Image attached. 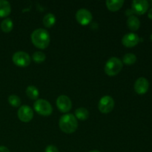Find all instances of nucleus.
I'll return each mask as SVG.
<instances>
[{"label":"nucleus","mask_w":152,"mask_h":152,"mask_svg":"<svg viewBox=\"0 0 152 152\" xmlns=\"http://www.w3.org/2000/svg\"><path fill=\"white\" fill-rule=\"evenodd\" d=\"M32 43L39 49H45L50 44V34L43 28H38L33 31L31 36Z\"/></svg>","instance_id":"nucleus-1"},{"label":"nucleus","mask_w":152,"mask_h":152,"mask_svg":"<svg viewBox=\"0 0 152 152\" xmlns=\"http://www.w3.org/2000/svg\"><path fill=\"white\" fill-rule=\"evenodd\" d=\"M59 126L61 130L66 134H72L78 128V122L74 114H66L61 117L59 121Z\"/></svg>","instance_id":"nucleus-2"},{"label":"nucleus","mask_w":152,"mask_h":152,"mask_svg":"<svg viewBox=\"0 0 152 152\" xmlns=\"http://www.w3.org/2000/svg\"><path fill=\"white\" fill-rule=\"evenodd\" d=\"M123 63L121 59L117 57H111L107 61L105 65V73L110 77H113L121 71L123 69Z\"/></svg>","instance_id":"nucleus-3"},{"label":"nucleus","mask_w":152,"mask_h":152,"mask_svg":"<svg viewBox=\"0 0 152 152\" xmlns=\"http://www.w3.org/2000/svg\"><path fill=\"white\" fill-rule=\"evenodd\" d=\"M34 110L42 116H50L53 112V108L48 101L44 99H39L34 103Z\"/></svg>","instance_id":"nucleus-4"},{"label":"nucleus","mask_w":152,"mask_h":152,"mask_svg":"<svg viewBox=\"0 0 152 152\" xmlns=\"http://www.w3.org/2000/svg\"><path fill=\"white\" fill-rule=\"evenodd\" d=\"M13 63L19 67L25 68V67L28 66L31 64V59L28 53L24 51H17L13 55Z\"/></svg>","instance_id":"nucleus-5"},{"label":"nucleus","mask_w":152,"mask_h":152,"mask_svg":"<svg viewBox=\"0 0 152 152\" xmlns=\"http://www.w3.org/2000/svg\"><path fill=\"white\" fill-rule=\"evenodd\" d=\"M114 107V101L111 96H104L99 100L98 108L102 114H108L113 110Z\"/></svg>","instance_id":"nucleus-6"},{"label":"nucleus","mask_w":152,"mask_h":152,"mask_svg":"<svg viewBox=\"0 0 152 152\" xmlns=\"http://www.w3.org/2000/svg\"><path fill=\"white\" fill-rule=\"evenodd\" d=\"M93 16L88 10L80 9L76 13V19L81 25H88L91 22Z\"/></svg>","instance_id":"nucleus-7"},{"label":"nucleus","mask_w":152,"mask_h":152,"mask_svg":"<svg viewBox=\"0 0 152 152\" xmlns=\"http://www.w3.org/2000/svg\"><path fill=\"white\" fill-rule=\"evenodd\" d=\"M57 108L62 113H68L72 108L71 99L66 95H60L56 99Z\"/></svg>","instance_id":"nucleus-8"},{"label":"nucleus","mask_w":152,"mask_h":152,"mask_svg":"<svg viewBox=\"0 0 152 152\" xmlns=\"http://www.w3.org/2000/svg\"><path fill=\"white\" fill-rule=\"evenodd\" d=\"M18 117L23 123H28L34 117V111L28 105H22L18 110Z\"/></svg>","instance_id":"nucleus-9"},{"label":"nucleus","mask_w":152,"mask_h":152,"mask_svg":"<svg viewBox=\"0 0 152 152\" xmlns=\"http://www.w3.org/2000/svg\"><path fill=\"white\" fill-rule=\"evenodd\" d=\"M132 11L137 15L145 13L149 7V3L146 0H134L132 1Z\"/></svg>","instance_id":"nucleus-10"},{"label":"nucleus","mask_w":152,"mask_h":152,"mask_svg":"<svg viewBox=\"0 0 152 152\" xmlns=\"http://www.w3.org/2000/svg\"><path fill=\"white\" fill-rule=\"evenodd\" d=\"M134 91L140 95L145 94L149 88V83L145 77H140L134 83Z\"/></svg>","instance_id":"nucleus-11"},{"label":"nucleus","mask_w":152,"mask_h":152,"mask_svg":"<svg viewBox=\"0 0 152 152\" xmlns=\"http://www.w3.org/2000/svg\"><path fill=\"white\" fill-rule=\"evenodd\" d=\"M140 38L134 33H129L122 38V44L127 48H133L139 43Z\"/></svg>","instance_id":"nucleus-12"},{"label":"nucleus","mask_w":152,"mask_h":152,"mask_svg":"<svg viewBox=\"0 0 152 152\" xmlns=\"http://www.w3.org/2000/svg\"><path fill=\"white\" fill-rule=\"evenodd\" d=\"M11 12V6L7 1L0 0V18L7 17Z\"/></svg>","instance_id":"nucleus-13"},{"label":"nucleus","mask_w":152,"mask_h":152,"mask_svg":"<svg viewBox=\"0 0 152 152\" xmlns=\"http://www.w3.org/2000/svg\"><path fill=\"white\" fill-rule=\"evenodd\" d=\"M124 4L123 0H108L106 1V6L108 10L112 12L117 11L123 7Z\"/></svg>","instance_id":"nucleus-14"},{"label":"nucleus","mask_w":152,"mask_h":152,"mask_svg":"<svg viewBox=\"0 0 152 152\" xmlns=\"http://www.w3.org/2000/svg\"><path fill=\"white\" fill-rule=\"evenodd\" d=\"M127 25L132 31H137L140 26V22L137 16L132 15V16H129V19H128Z\"/></svg>","instance_id":"nucleus-15"},{"label":"nucleus","mask_w":152,"mask_h":152,"mask_svg":"<svg viewBox=\"0 0 152 152\" xmlns=\"http://www.w3.org/2000/svg\"><path fill=\"white\" fill-rule=\"evenodd\" d=\"M75 117L77 118V120H86L89 117V111H88V109H86V108H83V107H80L78 108L75 111Z\"/></svg>","instance_id":"nucleus-16"},{"label":"nucleus","mask_w":152,"mask_h":152,"mask_svg":"<svg viewBox=\"0 0 152 152\" xmlns=\"http://www.w3.org/2000/svg\"><path fill=\"white\" fill-rule=\"evenodd\" d=\"M26 94L31 99L36 100L39 97V91L38 88L37 87H35L34 86H30L27 88Z\"/></svg>","instance_id":"nucleus-17"},{"label":"nucleus","mask_w":152,"mask_h":152,"mask_svg":"<svg viewBox=\"0 0 152 152\" xmlns=\"http://www.w3.org/2000/svg\"><path fill=\"white\" fill-rule=\"evenodd\" d=\"M56 22V17L53 13H48L43 18V24L46 28H51Z\"/></svg>","instance_id":"nucleus-18"},{"label":"nucleus","mask_w":152,"mask_h":152,"mask_svg":"<svg viewBox=\"0 0 152 152\" xmlns=\"http://www.w3.org/2000/svg\"><path fill=\"white\" fill-rule=\"evenodd\" d=\"M1 29L3 32L4 33H9L13 30V21L11 20L9 18H7V19H4V20L1 22Z\"/></svg>","instance_id":"nucleus-19"},{"label":"nucleus","mask_w":152,"mask_h":152,"mask_svg":"<svg viewBox=\"0 0 152 152\" xmlns=\"http://www.w3.org/2000/svg\"><path fill=\"white\" fill-rule=\"evenodd\" d=\"M137 61V56L134 53H128L123 56V63L126 64L127 65H132L134 64Z\"/></svg>","instance_id":"nucleus-20"},{"label":"nucleus","mask_w":152,"mask_h":152,"mask_svg":"<svg viewBox=\"0 0 152 152\" xmlns=\"http://www.w3.org/2000/svg\"><path fill=\"white\" fill-rule=\"evenodd\" d=\"M8 102L11 106L14 107V108H18L21 105V99L16 95L12 94L10 96H9Z\"/></svg>","instance_id":"nucleus-21"},{"label":"nucleus","mask_w":152,"mask_h":152,"mask_svg":"<svg viewBox=\"0 0 152 152\" xmlns=\"http://www.w3.org/2000/svg\"><path fill=\"white\" fill-rule=\"evenodd\" d=\"M46 59V56L43 52L37 51L34 53L32 55V59L37 63H41L43 62Z\"/></svg>","instance_id":"nucleus-22"},{"label":"nucleus","mask_w":152,"mask_h":152,"mask_svg":"<svg viewBox=\"0 0 152 152\" xmlns=\"http://www.w3.org/2000/svg\"><path fill=\"white\" fill-rule=\"evenodd\" d=\"M45 152H59V149L56 146L53 145H48L45 148Z\"/></svg>","instance_id":"nucleus-23"},{"label":"nucleus","mask_w":152,"mask_h":152,"mask_svg":"<svg viewBox=\"0 0 152 152\" xmlns=\"http://www.w3.org/2000/svg\"><path fill=\"white\" fill-rule=\"evenodd\" d=\"M0 152H10V151L7 147L1 145V146H0Z\"/></svg>","instance_id":"nucleus-24"},{"label":"nucleus","mask_w":152,"mask_h":152,"mask_svg":"<svg viewBox=\"0 0 152 152\" xmlns=\"http://www.w3.org/2000/svg\"><path fill=\"white\" fill-rule=\"evenodd\" d=\"M148 18H149V19H152V7H151V9H150L149 11H148Z\"/></svg>","instance_id":"nucleus-25"},{"label":"nucleus","mask_w":152,"mask_h":152,"mask_svg":"<svg viewBox=\"0 0 152 152\" xmlns=\"http://www.w3.org/2000/svg\"><path fill=\"white\" fill-rule=\"evenodd\" d=\"M89 152H100V151H98V150H91V151H90Z\"/></svg>","instance_id":"nucleus-26"},{"label":"nucleus","mask_w":152,"mask_h":152,"mask_svg":"<svg viewBox=\"0 0 152 152\" xmlns=\"http://www.w3.org/2000/svg\"><path fill=\"white\" fill-rule=\"evenodd\" d=\"M151 39L152 40V34H151Z\"/></svg>","instance_id":"nucleus-27"}]
</instances>
